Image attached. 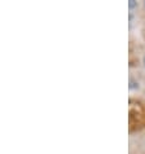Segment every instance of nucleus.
<instances>
[{"label":"nucleus","instance_id":"f257e3e1","mask_svg":"<svg viewBox=\"0 0 145 154\" xmlns=\"http://www.w3.org/2000/svg\"><path fill=\"white\" fill-rule=\"evenodd\" d=\"M144 66H145V57H144Z\"/></svg>","mask_w":145,"mask_h":154}]
</instances>
